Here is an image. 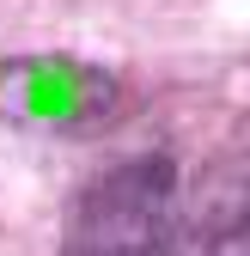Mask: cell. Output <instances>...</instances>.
Masks as SVG:
<instances>
[{
	"mask_svg": "<svg viewBox=\"0 0 250 256\" xmlns=\"http://www.w3.org/2000/svg\"><path fill=\"white\" fill-rule=\"evenodd\" d=\"M122 110V80L80 55H6L0 61V122L43 134H92Z\"/></svg>",
	"mask_w": 250,
	"mask_h": 256,
	"instance_id": "obj_2",
	"label": "cell"
},
{
	"mask_svg": "<svg viewBox=\"0 0 250 256\" xmlns=\"http://www.w3.org/2000/svg\"><path fill=\"white\" fill-rule=\"evenodd\" d=\"M196 256H250V208H238L226 220H208Z\"/></svg>",
	"mask_w": 250,
	"mask_h": 256,
	"instance_id": "obj_3",
	"label": "cell"
},
{
	"mask_svg": "<svg viewBox=\"0 0 250 256\" xmlns=\"http://www.w3.org/2000/svg\"><path fill=\"white\" fill-rule=\"evenodd\" d=\"M177 226V189L165 158L116 165L80 196L61 256H159Z\"/></svg>",
	"mask_w": 250,
	"mask_h": 256,
	"instance_id": "obj_1",
	"label": "cell"
}]
</instances>
